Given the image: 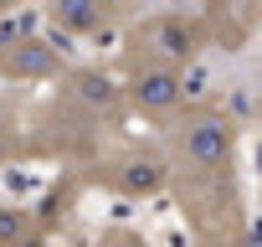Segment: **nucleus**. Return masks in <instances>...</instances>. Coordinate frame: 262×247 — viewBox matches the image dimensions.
Instances as JSON below:
<instances>
[{
	"instance_id": "nucleus-1",
	"label": "nucleus",
	"mask_w": 262,
	"mask_h": 247,
	"mask_svg": "<svg viewBox=\"0 0 262 247\" xmlns=\"http://www.w3.org/2000/svg\"><path fill=\"white\" fill-rule=\"evenodd\" d=\"M206 42H211L206 16L160 11V16H149V21H139V26H134V47H128V62H155V67H175V72H185Z\"/></svg>"
},
{
	"instance_id": "nucleus-2",
	"label": "nucleus",
	"mask_w": 262,
	"mask_h": 247,
	"mask_svg": "<svg viewBox=\"0 0 262 247\" xmlns=\"http://www.w3.org/2000/svg\"><path fill=\"white\" fill-rule=\"evenodd\" d=\"M62 52L36 31H0V77L6 83H41L62 77Z\"/></svg>"
},
{
	"instance_id": "nucleus-4",
	"label": "nucleus",
	"mask_w": 262,
	"mask_h": 247,
	"mask_svg": "<svg viewBox=\"0 0 262 247\" xmlns=\"http://www.w3.org/2000/svg\"><path fill=\"white\" fill-rule=\"evenodd\" d=\"M16 155H26V123L0 108V170H6Z\"/></svg>"
},
{
	"instance_id": "nucleus-3",
	"label": "nucleus",
	"mask_w": 262,
	"mask_h": 247,
	"mask_svg": "<svg viewBox=\"0 0 262 247\" xmlns=\"http://www.w3.org/2000/svg\"><path fill=\"white\" fill-rule=\"evenodd\" d=\"M128 103L144 113H175L185 98V72L175 67H155V62H128V83H123Z\"/></svg>"
}]
</instances>
